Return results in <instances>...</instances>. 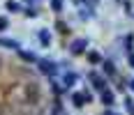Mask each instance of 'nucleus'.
Returning <instances> with one entry per match:
<instances>
[{
    "label": "nucleus",
    "instance_id": "obj_1",
    "mask_svg": "<svg viewBox=\"0 0 134 115\" xmlns=\"http://www.w3.org/2000/svg\"><path fill=\"white\" fill-rule=\"evenodd\" d=\"M86 46H88V39L86 37L74 39V41L69 44V53H72V55H81V53H86Z\"/></svg>",
    "mask_w": 134,
    "mask_h": 115
},
{
    "label": "nucleus",
    "instance_id": "obj_2",
    "mask_svg": "<svg viewBox=\"0 0 134 115\" xmlns=\"http://www.w3.org/2000/svg\"><path fill=\"white\" fill-rule=\"evenodd\" d=\"M37 67L42 69V74H46V76H55L58 74L55 62H49V60H37Z\"/></svg>",
    "mask_w": 134,
    "mask_h": 115
},
{
    "label": "nucleus",
    "instance_id": "obj_3",
    "mask_svg": "<svg viewBox=\"0 0 134 115\" xmlns=\"http://www.w3.org/2000/svg\"><path fill=\"white\" fill-rule=\"evenodd\" d=\"M72 101H74V106H76V108H81L83 104L90 101V94H81V92H76V94L72 97Z\"/></svg>",
    "mask_w": 134,
    "mask_h": 115
},
{
    "label": "nucleus",
    "instance_id": "obj_4",
    "mask_svg": "<svg viewBox=\"0 0 134 115\" xmlns=\"http://www.w3.org/2000/svg\"><path fill=\"white\" fill-rule=\"evenodd\" d=\"M90 83H93V85H95V90H99V92H102V90L107 88V83H104L102 78L97 76V74H90Z\"/></svg>",
    "mask_w": 134,
    "mask_h": 115
},
{
    "label": "nucleus",
    "instance_id": "obj_5",
    "mask_svg": "<svg viewBox=\"0 0 134 115\" xmlns=\"http://www.w3.org/2000/svg\"><path fill=\"white\" fill-rule=\"evenodd\" d=\"M102 101L107 104V106H111V104H113V94H111V90H102Z\"/></svg>",
    "mask_w": 134,
    "mask_h": 115
},
{
    "label": "nucleus",
    "instance_id": "obj_6",
    "mask_svg": "<svg viewBox=\"0 0 134 115\" xmlns=\"http://www.w3.org/2000/svg\"><path fill=\"white\" fill-rule=\"evenodd\" d=\"M40 41L44 44V46L51 44V35H49V30H42V32H40Z\"/></svg>",
    "mask_w": 134,
    "mask_h": 115
},
{
    "label": "nucleus",
    "instance_id": "obj_7",
    "mask_svg": "<svg viewBox=\"0 0 134 115\" xmlns=\"http://www.w3.org/2000/svg\"><path fill=\"white\" fill-rule=\"evenodd\" d=\"M63 83H65V88H72V85L76 83V76H74V74H67V76L63 78Z\"/></svg>",
    "mask_w": 134,
    "mask_h": 115
},
{
    "label": "nucleus",
    "instance_id": "obj_8",
    "mask_svg": "<svg viewBox=\"0 0 134 115\" xmlns=\"http://www.w3.org/2000/svg\"><path fill=\"white\" fill-rule=\"evenodd\" d=\"M0 46H5V49H19L16 41H9V39H2V37H0Z\"/></svg>",
    "mask_w": 134,
    "mask_h": 115
},
{
    "label": "nucleus",
    "instance_id": "obj_9",
    "mask_svg": "<svg viewBox=\"0 0 134 115\" xmlns=\"http://www.w3.org/2000/svg\"><path fill=\"white\" fill-rule=\"evenodd\" d=\"M21 58H23V60H26V62H37V58H35V53H21Z\"/></svg>",
    "mask_w": 134,
    "mask_h": 115
},
{
    "label": "nucleus",
    "instance_id": "obj_10",
    "mask_svg": "<svg viewBox=\"0 0 134 115\" xmlns=\"http://www.w3.org/2000/svg\"><path fill=\"white\" fill-rule=\"evenodd\" d=\"M104 69H107V74H109V76H113V74H116V67H113V64L109 62V60L104 62Z\"/></svg>",
    "mask_w": 134,
    "mask_h": 115
},
{
    "label": "nucleus",
    "instance_id": "obj_11",
    "mask_svg": "<svg viewBox=\"0 0 134 115\" xmlns=\"http://www.w3.org/2000/svg\"><path fill=\"white\" fill-rule=\"evenodd\" d=\"M51 7H53L55 12H60L63 9V0H51Z\"/></svg>",
    "mask_w": 134,
    "mask_h": 115
},
{
    "label": "nucleus",
    "instance_id": "obj_12",
    "mask_svg": "<svg viewBox=\"0 0 134 115\" xmlns=\"http://www.w3.org/2000/svg\"><path fill=\"white\" fill-rule=\"evenodd\" d=\"M7 9H12V12H16V9H19V5H16V2H12V0H9V2H7Z\"/></svg>",
    "mask_w": 134,
    "mask_h": 115
},
{
    "label": "nucleus",
    "instance_id": "obj_13",
    "mask_svg": "<svg viewBox=\"0 0 134 115\" xmlns=\"http://www.w3.org/2000/svg\"><path fill=\"white\" fill-rule=\"evenodd\" d=\"M5 28H7V19H2V16H0V30H5Z\"/></svg>",
    "mask_w": 134,
    "mask_h": 115
},
{
    "label": "nucleus",
    "instance_id": "obj_14",
    "mask_svg": "<svg viewBox=\"0 0 134 115\" xmlns=\"http://www.w3.org/2000/svg\"><path fill=\"white\" fill-rule=\"evenodd\" d=\"M90 60L93 62H99V53H90Z\"/></svg>",
    "mask_w": 134,
    "mask_h": 115
},
{
    "label": "nucleus",
    "instance_id": "obj_15",
    "mask_svg": "<svg viewBox=\"0 0 134 115\" xmlns=\"http://www.w3.org/2000/svg\"><path fill=\"white\" fill-rule=\"evenodd\" d=\"M130 85H132V90H134V81H132V83H130Z\"/></svg>",
    "mask_w": 134,
    "mask_h": 115
},
{
    "label": "nucleus",
    "instance_id": "obj_16",
    "mask_svg": "<svg viewBox=\"0 0 134 115\" xmlns=\"http://www.w3.org/2000/svg\"><path fill=\"white\" fill-rule=\"evenodd\" d=\"M28 2H30V0H28Z\"/></svg>",
    "mask_w": 134,
    "mask_h": 115
}]
</instances>
